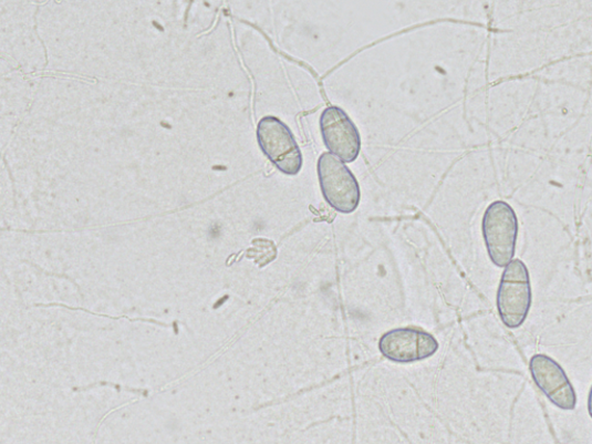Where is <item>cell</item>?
<instances>
[{
    "label": "cell",
    "instance_id": "cell-1",
    "mask_svg": "<svg viewBox=\"0 0 592 444\" xmlns=\"http://www.w3.org/2000/svg\"><path fill=\"white\" fill-rule=\"evenodd\" d=\"M482 237L492 264L508 267L517 252L519 219L506 202L497 200L486 208L482 218Z\"/></svg>",
    "mask_w": 592,
    "mask_h": 444
},
{
    "label": "cell",
    "instance_id": "cell-2",
    "mask_svg": "<svg viewBox=\"0 0 592 444\" xmlns=\"http://www.w3.org/2000/svg\"><path fill=\"white\" fill-rule=\"evenodd\" d=\"M318 174L325 202L340 214H353L362 198L356 177L336 155L323 153L318 162Z\"/></svg>",
    "mask_w": 592,
    "mask_h": 444
},
{
    "label": "cell",
    "instance_id": "cell-3",
    "mask_svg": "<svg viewBox=\"0 0 592 444\" xmlns=\"http://www.w3.org/2000/svg\"><path fill=\"white\" fill-rule=\"evenodd\" d=\"M532 303L530 275L521 259L506 267L498 290V311L509 329L520 328L527 320Z\"/></svg>",
    "mask_w": 592,
    "mask_h": 444
},
{
    "label": "cell",
    "instance_id": "cell-4",
    "mask_svg": "<svg viewBox=\"0 0 592 444\" xmlns=\"http://www.w3.org/2000/svg\"><path fill=\"white\" fill-rule=\"evenodd\" d=\"M257 141L267 158L282 174L297 176L302 168V152L291 128L274 116L263 117L257 126Z\"/></svg>",
    "mask_w": 592,
    "mask_h": 444
},
{
    "label": "cell",
    "instance_id": "cell-5",
    "mask_svg": "<svg viewBox=\"0 0 592 444\" xmlns=\"http://www.w3.org/2000/svg\"><path fill=\"white\" fill-rule=\"evenodd\" d=\"M436 338L419 328H398L385 332L380 338L382 355L396 363L424 361L439 351Z\"/></svg>",
    "mask_w": 592,
    "mask_h": 444
},
{
    "label": "cell",
    "instance_id": "cell-6",
    "mask_svg": "<svg viewBox=\"0 0 592 444\" xmlns=\"http://www.w3.org/2000/svg\"><path fill=\"white\" fill-rule=\"evenodd\" d=\"M321 135L326 148L343 163L352 164L362 151V137L350 116L340 107L325 109L320 117Z\"/></svg>",
    "mask_w": 592,
    "mask_h": 444
},
{
    "label": "cell",
    "instance_id": "cell-7",
    "mask_svg": "<svg viewBox=\"0 0 592 444\" xmlns=\"http://www.w3.org/2000/svg\"><path fill=\"white\" fill-rule=\"evenodd\" d=\"M529 369L536 385L553 405L564 411L577 407L574 386L554 359L546 354H536L530 359Z\"/></svg>",
    "mask_w": 592,
    "mask_h": 444
},
{
    "label": "cell",
    "instance_id": "cell-8",
    "mask_svg": "<svg viewBox=\"0 0 592 444\" xmlns=\"http://www.w3.org/2000/svg\"><path fill=\"white\" fill-rule=\"evenodd\" d=\"M39 307H63V308H66V309H70V310H82V311H85V312H89V313H92V316H96V317H102V318H108V319H112V320H121V319H125V320H128V321H132V322H138V321H142V322H146V323H153V324H158V326H163L165 328H169L168 324H165L163 322H159V321H156V320H145V319H136V320H132V319H128L127 317H121V318H112V317H107V316H100V313H95V312H92L87 309H84V308H73V307H70V306H66V304H61V303H50V304H38Z\"/></svg>",
    "mask_w": 592,
    "mask_h": 444
},
{
    "label": "cell",
    "instance_id": "cell-9",
    "mask_svg": "<svg viewBox=\"0 0 592 444\" xmlns=\"http://www.w3.org/2000/svg\"><path fill=\"white\" fill-rule=\"evenodd\" d=\"M96 386H112V388L116 389L117 391L125 390V391H131V393L143 395V396H147L148 395L147 391H145V390L126 388V386H122V385H118V384H115V383H112V382H97V383L90 384L89 386H85V388H82V389H76V390H89V389L96 388Z\"/></svg>",
    "mask_w": 592,
    "mask_h": 444
},
{
    "label": "cell",
    "instance_id": "cell-10",
    "mask_svg": "<svg viewBox=\"0 0 592 444\" xmlns=\"http://www.w3.org/2000/svg\"><path fill=\"white\" fill-rule=\"evenodd\" d=\"M588 412H589V415L592 417V386L590 389V393L588 397Z\"/></svg>",
    "mask_w": 592,
    "mask_h": 444
}]
</instances>
